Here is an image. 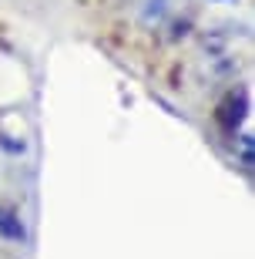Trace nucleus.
Masks as SVG:
<instances>
[{
  "instance_id": "f257e3e1",
  "label": "nucleus",
  "mask_w": 255,
  "mask_h": 259,
  "mask_svg": "<svg viewBox=\"0 0 255 259\" xmlns=\"http://www.w3.org/2000/svg\"><path fill=\"white\" fill-rule=\"evenodd\" d=\"M245 118H248V91L238 84V88H232V91H225V98L218 101L215 121L225 135H235L238 128L245 125Z\"/></svg>"
},
{
  "instance_id": "f03ea898",
  "label": "nucleus",
  "mask_w": 255,
  "mask_h": 259,
  "mask_svg": "<svg viewBox=\"0 0 255 259\" xmlns=\"http://www.w3.org/2000/svg\"><path fill=\"white\" fill-rule=\"evenodd\" d=\"M0 236L10 242H24L27 239V226L20 219L17 209H10V205H0Z\"/></svg>"
},
{
  "instance_id": "7ed1b4c3",
  "label": "nucleus",
  "mask_w": 255,
  "mask_h": 259,
  "mask_svg": "<svg viewBox=\"0 0 255 259\" xmlns=\"http://www.w3.org/2000/svg\"><path fill=\"white\" fill-rule=\"evenodd\" d=\"M165 14H168V0H148V7H144L141 20H144V24H158Z\"/></svg>"
},
{
  "instance_id": "20e7f679",
  "label": "nucleus",
  "mask_w": 255,
  "mask_h": 259,
  "mask_svg": "<svg viewBox=\"0 0 255 259\" xmlns=\"http://www.w3.org/2000/svg\"><path fill=\"white\" fill-rule=\"evenodd\" d=\"M242 165L252 168V135H242Z\"/></svg>"
},
{
  "instance_id": "39448f33",
  "label": "nucleus",
  "mask_w": 255,
  "mask_h": 259,
  "mask_svg": "<svg viewBox=\"0 0 255 259\" xmlns=\"http://www.w3.org/2000/svg\"><path fill=\"white\" fill-rule=\"evenodd\" d=\"M0 145H4L7 152H24V142H10L7 135H4V142H0Z\"/></svg>"
},
{
  "instance_id": "423d86ee",
  "label": "nucleus",
  "mask_w": 255,
  "mask_h": 259,
  "mask_svg": "<svg viewBox=\"0 0 255 259\" xmlns=\"http://www.w3.org/2000/svg\"><path fill=\"white\" fill-rule=\"evenodd\" d=\"M228 4H238V0H228Z\"/></svg>"
}]
</instances>
